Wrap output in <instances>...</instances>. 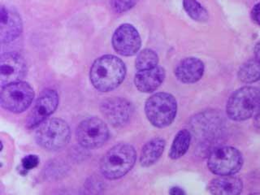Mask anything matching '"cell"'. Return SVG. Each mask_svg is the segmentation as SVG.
Masks as SVG:
<instances>
[{"mask_svg": "<svg viewBox=\"0 0 260 195\" xmlns=\"http://www.w3.org/2000/svg\"><path fill=\"white\" fill-rule=\"evenodd\" d=\"M77 139L85 148H97L108 141V126L99 118L90 117L81 122L77 128Z\"/></svg>", "mask_w": 260, "mask_h": 195, "instance_id": "obj_8", "label": "cell"}, {"mask_svg": "<svg viewBox=\"0 0 260 195\" xmlns=\"http://www.w3.org/2000/svg\"><path fill=\"white\" fill-rule=\"evenodd\" d=\"M240 81L244 83H254L260 80V59L253 58L242 64L238 72Z\"/></svg>", "mask_w": 260, "mask_h": 195, "instance_id": "obj_18", "label": "cell"}, {"mask_svg": "<svg viewBox=\"0 0 260 195\" xmlns=\"http://www.w3.org/2000/svg\"><path fill=\"white\" fill-rule=\"evenodd\" d=\"M22 21L18 12L8 7H1L0 39L2 43H9L20 35Z\"/></svg>", "mask_w": 260, "mask_h": 195, "instance_id": "obj_13", "label": "cell"}, {"mask_svg": "<svg viewBox=\"0 0 260 195\" xmlns=\"http://www.w3.org/2000/svg\"><path fill=\"white\" fill-rule=\"evenodd\" d=\"M158 62V57L156 53L150 49H145L138 54L135 64L138 71H143L157 67Z\"/></svg>", "mask_w": 260, "mask_h": 195, "instance_id": "obj_21", "label": "cell"}, {"mask_svg": "<svg viewBox=\"0 0 260 195\" xmlns=\"http://www.w3.org/2000/svg\"><path fill=\"white\" fill-rule=\"evenodd\" d=\"M204 73V64L200 59L189 57L177 65L175 74L183 83L191 84L201 79Z\"/></svg>", "mask_w": 260, "mask_h": 195, "instance_id": "obj_14", "label": "cell"}, {"mask_svg": "<svg viewBox=\"0 0 260 195\" xmlns=\"http://www.w3.org/2000/svg\"><path fill=\"white\" fill-rule=\"evenodd\" d=\"M211 195H240L242 190V182L238 177L232 176H219L210 182Z\"/></svg>", "mask_w": 260, "mask_h": 195, "instance_id": "obj_16", "label": "cell"}, {"mask_svg": "<svg viewBox=\"0 0 260 195\" xmlns=\"http://www.w3.org/2000/svg\"><path fill=\"white\" fill-rule=\"evenodd\" d=\"M207 165L214 174L232 176L242 169L243 158L239 150L234 147L219 146L211 150Z\"/></svg>", "mask_w": 260, "mask_h": 195, "instance_id": "obj_6", "label": "cell"}, {"mask_svg": "<svg viewBox=\"0 0 260 195\" xmlns=\"http://www.w3.org/2000/svg\"><path fill=\"white\" fill-rule=\"evenodd\" d=\"M58 104L59 95L55 90L51 89L43 90L28 115L27 127L32 128L41 125L48 116L55 112Z\"/></svg>", "mask_w": 260, "mask_h": 195, "instance_id": "obj_9", "label": "cell"}, {"mask_svg": "<svg viewBox=\"0 0 260 195\" xmlns=\"http://www.w3.org/2000/svg\"><path fill=\"white\" fill-rule=\"evenodd\" d=\"M27 73L26 63L17 53H6L0 60V84L2 87L21 81Z\"/></svg>", "mask_w": 260, "mask_h": 195, "instance_id": "obj_11", "label": "cell"}, {"mask_svg": "<svg viewBox=\"0 0 260 195\" xmlns=\"http://www.w3.org/2000/svg\"><path fill=\"white\" fill-rule=\"evenodd\" d=\"M165 148V141L160 138H154L147 142L142 150L140 156L141 165L150 167L160 158Z\"/></svg>", "mask_w": 260, "mask_h": 195, "instance_id": "obj_17", "label": "cell"}, {"mask_svg": "<svg viewBox=\"0 0 260 195\" xmlns=\"http://www.w3.org/2000/svg\"><path fill=\"white\" fill-rule=\"evenodd\" d=\"M254 57L260 59V43L256 45L254 48Z\"/></svg>", "mask_w": 260, "mask_h": 195, "instance_id": "obj_26", "label": "cell"}, {"mask_svg": "<svg viewBox=\"0 0 260 195\" xmlns=\"http://www.w3.org/2000/svg\"><path fill=\"white\" fill-rule=\"evenodd\" d=\"M183 6L187 14L198 22H206L209 16L205 8L196 0H184Z\"/></svg>", "mask_w": 260, "mask_h": 195, "instance_id": "obj_20", "label": "cell"}, {"mask_svg": "<svg viewBox=\"0 0 260 195\" xmlns=\"http://www.w3.org/2000/svg\"><path fill=\"white\" fill-rule=\"evenodd\" d=\"M170 195H186L184 189H181L180 187L175 186L173 188H171L170 191H169Z\"/></svg>", "mask_w": 260, "mask_h": 195, "instance_id": "obj_25", "label": "cell"}, {"mask_svg": "<svg viewBox=\"0 0 260 195\" xmlns=\"http://www.w3.org/2000/svg\"><path fill=\"white\" fill-rule=\"evenodd\" d=\"M137 0H112L113 10L117 13H123L130 10L136 4Z\"/></svg>", "mask_w": 260, "mask_h": 195, "instance_id": "obj_22", "label": "cell"}, {"mask_svg": "<svg viewBox=\"0 0 260 195\" xmlns=\"http://www.w3.org/2000/svg\"><path fill=\"white\" fill-rule=\"evenodd\" d=\"M177 104L172 94L157 93L149 99L145 111L149 121L158 128L170 125L177 115Z\"/></svg>", "mask_w": 260, "mask_h": 195, "instance_id": "obj_4", "label": "cell"}, {"mask_svg": "<svg viewBox=\"0 0 260 195\" xmlns=\"http://www.w3.org/2000/svg\"><path fill=\"white\" fill-rule=\"evenodd\" d=\"M190 141V133L188 130L182 129L177 133L173 145L171 146L170 152H169L170 158L173 159H177L182 157L189 149Z\"/></svg>", "mask_w": 260, "mask_h": 195, "instance_id": "obj_19", "label": "cell"}, {"mask_svg": "<svg viewBox=\"0 0 260 195\" xmlns=\"http://www.w3.org/2000/svg\"><path fill=\"white\" fill-rule=\"evenodd\" d=\"M165 78V69L157 66L148 70L138 71L135 76L134 82L139 91L150 93L160 86Z\"/></svg>", "mask_w": 260, "mask_h": 195, "instance_id": "obj_15", "label": "cell"}, {"mask_svg": "<svg viewBox=\"0 0 260 195\" xmlns=\"http://www.w3.org/2000/svg\"><path fill=\"white\" fill-rule=\"evenodd\" d=\"M126 68L124 62L114 55L100 57L92 65L90 81L93 87L101 92L117 88L124 81Z\"/></svg>", "mask_w": 260, "mask_h": 195, "instance_id": "obj_1", "label": "cell"}, {"mask_svg": "<svg viewBox=\"0 0 260 195\" xmlns=\"http://www.w3.org/2000/svg\"><path fill=\"white\" fill-rule=\"evenodd\" d=\"M39 157L35 154H28L22 159L23 169L25 170H31L36 168L39 165Z\"/></svg>", "mask_w": 260, "mask_h": 195, "instance_id": "obj_23", "label": "cell"}, {"mask_svg": "<svg viewBox=\"0 0 260 195\" xmlns=\"http://www.w3.org/2000/svg\"><path fill=\"white\" fill-rule=\"evenodd\" d=\"M226 110L235 121L256 117L260 114V89L250 86L238 89L230 96Z\"/></svg>", "mask_w": 260, "mask_h": 195, "instance_id": "obj_3", "label": "cell"}, {"mask_svg": "<svg viewBox=\"0 0 260 195\" xmlns=\"http://www.w3.org/2000/svg\"><path fill=\"white\" fill-rule=\"evenodd\" d=\"M69 124L60 119L43 122L36 133L38 144L49 150H60L69 143Z\"/></svg>", "mask_w": 260, "mask_h": 195, "instance_id": "obj_5", "label": "cell"}, {"mask_svg": "<svg viewBox=\"0 0 260 195\" xmlns=\"http://www.w3.org/2000/svg\"><path fill=\"white\" fill-rule=\"evenodd\" d=\"M254 120H255V122H254V124H255L256 128L260 129V114L258 116L254 117Z\"/></svg>", "mask_w": 260, "mask_h": 195, "instance_id": "obj_27", "label": "cell"}, {"mask_svg": "<svg viewBox=\"0 0 260 195\" xmlns=\"http://www.w3.org/2000/svg\"><path fill=\"white\" fill-rule=\"evenodd\" d=\"M249 195H260V193H251V194H249Z\"/></svg>", "mask_w": 260, "mask_h": 195, "instance_id": "obj_28", "label": "cell"}, {"mask_svg": "<svg viewBox=\"0 0 260 195\" xmlns=\"http://www.w3.org/2000/svg\"><path fill=\"white\" fill-rule=\"evenodd\" d=\"M35 97L31 85L24 81H19L2 87L1 105L4 109L13 113H20L28 109Z\"/></svg>", "mask_w": 260, "mask_h": 195, "instance_id": "obj_7", "label": "cell"}, {"mask_svg": "<svg viewBox=\"0 0 260 195\" xmlns=\"http://www.w3.org/2000/svg\"><path fill=\"white\" fill-rule=\"evenodd\" d=\"M140 35L132 24H121L114 32L112 45L115 51L124 56L135 55L141 47Z\"/></svg>", "mask_w": 260, "mask_h": 195, "instance_id": "obj_10", "label": "cell"}, {"mask_svg": "<svg viewBox=\"0 0 260 195\" xmlns=\"http://www.w3.org/2000/svg\"><path fill=\"white\" fill-rule=\"evenodd\" d=\"M102 113L115 127L124 125L132 116L133 107L121 98H111L101 104Z\"/></svg>", "mask_w": 260, "mask_h": 195, "instance_id": "obj_12", "label": "cell"}, {"mask_svg": "<svg viewBox=\"0 0 260 195\" xmlns=\"http://www.w3.org/2000/svg\"><path fill=\"white\" fill-rule=\"evenodd\" d=\"M136 161V151L128 143H120L110 149L103 157L100 170L108 180L121 178L132 169Z\"/></svg>", "mask_w": 260, "mask_h": 195, "instance_id": "obj_2", "label": "cell"}, {"mask_svg": "<svg viewBox=\"0 0 260 195\" xmlns=\"http://www.w3.org/2000/svg\"><path fill=\"white\" fill-rule=\"evenodd\" d=\"M251 17L256 24L260 25V3L256 4L251 11Z\"/></svg>", "mask_w": 260, "mask_h": 195, "instance_id": "obj_24", "label": "cell"}]
</instances>
